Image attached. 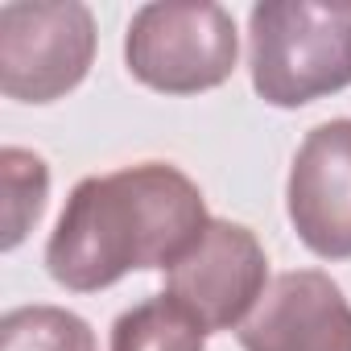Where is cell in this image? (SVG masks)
<instances>
[{
	"instance_id": "6da1fadb",
	"label": "cell",
	"mask_w": 351,
	"mask_h": 351,
	"mask_svg": "<svg viewBox=\"0 0 351 351\" xmlns=\"http://www.w3.org/2000/svg\"><path fill=\"white\" fill-rule=\"evenodd\" d=\"M207 223V199L178 165H124L71 191L46 244V269L71 293H99L128 273L169 269Z\"/></svg>"
},
{
	"instance_id": "7a4b0ae2",
	"label": "cell",
	"mask_w": 351,
	"mask_h": 351,
	"mask_svg": "<svg viewBox=\"0 0 351 351\" xmlns=\"http://www.w3.org/2000/svg\"><path fill=\"white\" fill-rule=\"evenodd\" d=\"M248 71L273 108H302L351 87V5H256L248 13Z\"/></svg>"
},
{
	"instance_id": "52a82bcc",
	"label": "cell",
	"mask_w": 351,
	"mask_h": 351,
	"mask_svg": "<svg viewBox=\"0 0 351 351\" xmlns=\"http://www.w3.org/2000/svg\"><path fill=\"white\" fill-rule=\"evenodd\" d=\"M236 339L244 351H351V302L326 273L293 269L265 289Z\"/></svg>"
},
{
	"instance_id": "30bf717a",
	"label": "cell",
	"mask_w": 351,
	"mask_h": 351,
	"mask_svg": "<svg viewBox=\"0 0 351 351\" xmlns=\"http://www.w3.org/2000/svg\"><path fill=\"white\" fill-rule=\"evenodd\" d=\"M0 173H5V240H0V248L13 252L46 211L50 169L38 153L5 145L0 149Z\"/></svg>"
},
{
	"instance_id": "277c9868",
	"label": "cell",
	"mask_w": 351,
	"mask_h": 351,
	"mask_svg": "<svg viewBox=\"0 0 351 351\" xmlns=\"http://www.w3.org/2000/svg\"><path fill=\"white\" fill-rule=\"evenodd\" d=\"M95 62V17L79 0H13L0 9V91L54 104Z\"/></svg>"
},
{
	"instance_id": "8992f818",
	"label": "cell",
	"mask_w": 351,
	"mask_h": 351,
	"mask_svg": "<svg viewBox=\"0 0 351 351\" xmlns=\"http://www.w3.org/2000/svg\"><path fill=\"white\" fill-rule=\"evenodd\" d=\"M285 207L314 256L351 261V116L306 132L289 165Z\"/></svg>"
},
{
	"instance_id": "3957f363",
	"label": "cell",
	"mask_w": 351,
	"mask_h": 351,
	"mask_svg": "<svg viewBox=\"0 0 351 351\" xmlns=\"http://www.w3.org/2000/svg\"><path fill=\"white\" fill-rule=\"evenodd\" d=\"M240 58L236 17L211 0L141 5L128 21L124 62L136 83L161 95H199L223 87Z\"/></svg>"
},
{
	"instance_id": "ba28073f",
	"label": "cell",
	"mask_w": 351,
	"mask_h": 351,
	"mask_svg": "<svg viewBox=\"0 0 351 351\" xmlns=\"http://www.w3.org/2000/svg\"><path fill=\"white\" fill-rule=\"evenodd\" d=\"M112 351H207V330L157 293L116 318Z\"/></svg>"
},
{
	"instance_id": "5b68a950",
	"label": "cell",
	"mask_w": 351,
	"mask_h": 351,
	"mask_svg": "<svg viewBox=\"0 0 351 351\" xmlns=\"http://www.w3.org/2000/svg\"><path fill=\"white\" fill-rule=\"evenodd\" d=\"M269 289V256L252 228L211 219L203 236L165 269V298L211 330H240Z\"/></svg>"
},
{
	"instance_id": "9c48e42d",
	"label": "cell",
	"mask_w": 351,
	"mask_h": 351,
	"mask_svg": "<svg viewBox=\"0 0 351 351\" xmlns=\"http://www.w3.org/2000/svg\"><path fill=\"white\" fill-rule=\"evenodd\" d=\"M0 351H99L87 318L62 306H17L0 318Z\"/></svg>"
}]
</instances>
